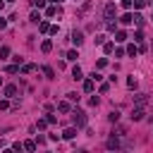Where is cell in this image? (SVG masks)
<instances>
[{"mask_svg": "<svg viewBox=\"0 0 153 153\" xmlns=\"http://www.w3.org/2000/svg\"><path fill=\"white\" fill-rule=\"evenodd\" d=\"M127 86H129V88H136V79L129 76V79H127Z\"/></svg>", "mask_w": 153, "mask_h": 153, "instance_id": "1f68e13d", "label": "cell"}, {"mask_svg": "<svg viewBox=\"0 0 153 153\" xmlns=\"http://www.w3.org/2000/svg\"><path fill=\"white\" fill-rule=\"evenodd\" d=\"M24 148L26 151H36V141H24Z\"/></svg>", "mask_w": 153, "mask_h": 153, "instance_id": "484cf974", "label": "cell"}, {"mask_svg": "<svg viewBox=\"0 0 153 153\" xmlns=\"http://www.w3.org/2000/svg\"><path fill=\"white\" fill-rule=\"evenodd\" d=\"M72 79H76V81H79V79H84V72H81L79 67H74V69H72Z\"/></svg>", "mask_w": 153, "mask_h": 153, "instance_id": "4fadbf2b", "label": "cell"}, {"mask_svg": "<svg viewBox=\"0 0 153 153\" xmlns=\"http://www.w3.org/2000/svg\"><path fill=\"white\" fill-rule=\"evenodd\" d=\"M7 55H10V48H7V45H2V48H0V60H5Z\"/></svg>", "mask_w": 153, "mask_h": 153, "instance_id": "4316f807", "label": "cell"}, {"mask_svg": "<svg viewBox=\"0 0 153 153\" xmlns=\"http://www.w3.org/2000/svg\"><path fill=\"white\" fill-rule=\"evenodd\" d=\"M115 41H117V43H124V41H127V31H122V29H120V31L115 33Z\"/></svg>", "mask_w": 153, "mask_h": 153, "instance_id": "9c48e42d", "label": "cell"}, {"mask_svg": "<svg viewBox=\"0 0 153 153\" xmlns=\"http://www.w3.org/2000/svg\"><path fill=\"white\" fill-rule=\"evenodd\" d=\"M110 91V84H100V93H108Z\"/></svg>", "mask_w": 153, "mask_h": 153, "instance_id": "8d00e7d4", "label": "cell"}, {"mask_svg": "<svg viewBox=\"0 0 153 153\" xmlns=\"http://www.w3.org/2000/svg\"><path fill=\"white\" fill-rule=\"evenodd\" d=\"M108 120H110V122H117V120H120V112H117V110H112V112L108 115Z\"/></svg>", "mask_w": 153, "mask_h": 153, "instance_id": "d4e9b609", "label": "cell"}, {"mask_svg": "<svg viewBox=\"0 0 153 153\" xmlns=\"http://www.w3.org/2000/svg\"><path fill=\"white\" fill-rule=\"evenodd\" d=\"M134 100H136V105H146V103H148V96H146V93H139Z\"/></svg>", "mask_w": 153, "mask_h": 153, "instance_id": "8fae6325", "label": "cell"}, {"mask_svg": "<svg viewBox=\"0 0 153 153\" xmlns=\"http://www.w3.org/2000/svg\"><path fill=\"white\" fill-rule=\"evenodd\" d=\"M143 115H146V108H143V105H134V110H131L129 117H131V122H141Z\"/></svg>", "mask_w": 153, "mask_h": 153, "instance_id": "7a4b0ae2", "label": "cell"}, {"mask_svg": "<svg viewBox=\"0 0 153 153\" xmlns=\"http://www.w3.org/2000/svg\"><path fill=\"white\" fill-rule=\"evenodd\" d=\"M41 50H43V53H50V50H53V41H48V38H45V41L41 43Z\"/></svg>", "mask_w": 153, "mask_h": 153, "instance_id": "30bf717a", "label": "cell"}, {"mask_svg": "<svg viewBox=\"0 0 153 153\" xmlns=\"http://www.w3.org/2000/svg\"><path fill=\"white\" fill-rule=\"evenodd\" d=\"M115 12H117L115 2H108V5H105V19H112V17H115Z\"/></svg>", "mask_w": 153, "mask_h": 153, "instance_id": "277c9868", "label": "cell"}, {"mask_svg": "<svg viewBox=\"0 0 153 153\" xmlns=\"http://www.w3.org/2000/svg\"><path fill=\"white\" fill-rule=\"evenodd\" d=\"M105 148H108V151H117V148H122V141L117 139V134H112V136L105 141Z\"/></svg>", "mask_w": 153, "mask_h": 153, "instance_id": "3957f363", "label": "cell"}, {"mask_svg": "<svg viewBox=\"0 0 153 153\" xmlns=\"http://www.w3.org/2000/svg\"><path fill=\"white\" fill-rule=\"evenodd\" d=\"M17 72H19V65H17V62H14V65H10V67H7V74H17Z\"/></svg>", "mask_w": 153, "mask_h": 153, "instance_id": "603a6c76", "label": "cell"}, {"mask_svg": "<svg viewBox=\"0 0 153 153\" xmlns=\"http://www.w3.org/2000/svg\"><path fill=\"white\" fill-rule=\"evenodd\" d=\"M74 136H76V127H69L62 131V139H74Z\"/></svg>", "mask_w": 153, "mask_h": 153, "instance_id": "ba28073f", "label": "cell"}, {"mask_svg": "<svg viewBox=\"0 0 153 153\" xmlns=\"http://www.w3.org/2000/svg\"><path fill=\"white\" fill-rule=\"evenodd\" d=\"M5 96H7V98H14V96H17V86H14V84L5 86Z\"/></svg>", "mask_w": 153, "mask_h": 153, "instance_id": "52a82bcc", "label": "cell"}, {"mask_svg": "<svg viewBox=\"0 0 153 153\" xmlns=\"http://www.w3.org/2000/svg\"><path fill=\"white\" fill-rule=\"evenodd\" d=\"M36 127H38V129H45V127H48V120H38V124H36Z\"/></svg>", "mask_w": 153, "mask_h": 153, "instance_id": "d590c367", "label": "cell"}, {"mask_svg": "<svg viewBox=\"0 0 153 153\" xmlns=\"http://www.w3.org/2000/svg\"><path fill=\"white\" fill-rule=\"evenodd\" d=\"M33 7H45V0H33Z\"/></svg>", "mask_w": 153, "mask_h": 153, "instance_id": "f35d334b", "label": "cell"}, {"mask_svg": "<svg viewBox=\"0 0 153 153\" xmlns=\"http://www.w3.org/2000/svg\"><path fill=\"white\" fill-rule=\"evenodd\" d=\"M38 29L45 33V31H50V24H48V22H38Z\"/></svg>", "mask_w": 153, "mask_h": 153, "instance_id": "d6986e66", "label": "cell"}, {"mask_svg": "<svg viewBox=\"0 0 153 153\" xmlns=\"http://www.w3.org/2000/svg\"><path fill=\"white\" fill-rule=\"evenodd\" d=\"M72 43H74V45H81V43H84V33H81V31H72Z\"/></svg>", "mask_w": 153, "mask_h": 153, "instance_id": "5b68a950", "label": "cell"}, {"mask_svg": "<svg viewBox=\"0 0 153 153\" xmlns=\"http://www.w3.org/2000/svg\"><path fill=\"white\" fill-rule=\"evenodd\" d=\"M103 67H108V60H105V57H100V60L96 62V69H103Z\"/></svg>", "mask_w": 153, "mask_h": 153, "instance_id": "44dd1931", "label": "cell"}, {"mask_svg": "<svg viewBox=\"0 0 153 153\" xmlns=\"http://www.w3.org/2000/svg\"><path fill=\"white\" fill-rule=\"evenodd\" d=\"M127 53H129V55H136L139 48H136V45H127Z\"/></svg>", "mask_w": 153, "mask_h": 153, "instance_id": "f546056e", "label": "cell"}, {"mask_svg": "<svg viewBox=\"0 0 153 153\" xmlns=\"http://www.w3.org/2000/svg\"><path fill=\"white\" fill-rule=\"evenodd\" d=\"M57 110H60V112H69V110H72V105H69L67 100H62V103H57Z\"/></svg>", "mask_w": 153, "mask_h": 153, "instance_id": "7c38bea8", "label": "cell"}, {"mask_svg": "<svg viewBox=\"0 0 153 153\" xmlns=\"http://www.w3.org/2000/svg\"><path fill=\"white\" fill-rule=\"evenodd\" d=\"M120 22H122V24H124V26H127V24H131V22H134V19H131V14H129V12H127V14H122V19H120Z\"/></svg>", "mask_w": 153, "mask_h": 153, "instance_id": "e0dca14e", "label": "cell"}, {"mask_svg": "<svg viewBox=\"0 0 153 153\" xmlns=\"http://www.w3.org/2000/svg\"><path fill=\"white\" fill-rule=\"evenodd\" d=\"M0 86H2V76H0Z\"/></svg>", "mask_w": 153, "mask_h": 153, "instance_id": "f6af8a7d", "label": "cell"}, {"mask_svg": "<svg viewBox=\"0 0 153 153\" xmlns=\"http://www.w3.org/2000/svg\"><path fill=\"white\" fill-rule=\"evenodd\" d=\"M67 100H69V103H79V96H76L74 91H69V93H67Z\"/></svg>", "mask_w": 153, "mask_h": 153, "instance_id": "ac0fdd59", "label": "cell"}, {"mask_svg": "<svg viewBox=\"0 0 153 153\" xmlns=\"http://www.w3.org/2000/svg\"><path fill=\"white\" fill-rule=\"evenodd\" d=\"M131 19H134V24H139V26H143V17H141L139 12H134V14H131Z\"/></svg>", "mask_w": 153, "mask_h": 153, "instance_id": "9a60e30c", "label": "cell"}, {"mask_svg": "<svg viewBox=\"0 0 153 153\" xmlns=\"http://www.w3.org/2000/svg\"><path fill=\"white\" fill-rule=\"evenodd\" d=\"M50 2H55V5H60V2H62V0H50Z\"/></svg>", "mask_w": 153, "mask_h": 153, "instance_id": "7bdbcfd3", "label": "cell"}, {"mask_svg": "<svg viewBox=\"0 0 153 153\" xmlns=\"http://www.w3.org/2000/svg\"><path fill=\"white\" fill-rule=\"evenodd\" d=\"M31 22L38 24V22H41V14H38V12H31Z\"/></svg>", "mask_w": 153, "mask_h": 153, "instance_id": "83f0119b", "label": "cell"}, {"mask_svg": "<svg viewBox=\"0 0 153 153\" xmlns=\"http://www.w3.org/2000/svg\"><path fill=\"white\" fill-rule=\"evenodd\" d=\"M93 84H96L93 79H86V81H84V91H86V93H91V91H93Z\"/></svg>", "mask_w": 153, "mask_h": 153, "instance_id": "5bb4252c", "label": "cell"}, {"mask_svg": "<svg viewBox=\"0 0 153 153\" xmlns=\"http://www.w3.org/2000/svg\"><path fill=\"white\" fill-rule=\"evenodd\" d=\"M134 41L141 43V41H143V33H141V31H134Z\"/></svg>", "mask_w": 153, "mask_h": 153, "instance_id": "f1b7e54d", "label": "cell"}, {"mask_svg": "<svg viewBox=\"0 0 153 153\" xmlns=\"http://www.w3.org/2000/svg\"><path fill=\"white\" fill-rule=\"evenodd\" d=\"M7 2H14V0H7Z\"/></svg>", "mask_w": 153, "mask_h": 153, "instance_id": "bcb514c9", "label": "cell"}, {"mask_svg": "<svg viewBox=\"0 0 153 153\" xmlns=\"http://www.w3.org/2000/svg\"><path fill=\"white\" fill-rule=\"evenodd\" d=\"M91 79H93V81H100V79H103V76H100V74H98V72H96V69H93V72H91Z\"/></svg>", "mask_w": 153, "mask_h": 153, "instance_id": "e575fe53", "label": "cell"}, {"mask_svg": "<svg viewBox=\"0 0 153 153\" xmlns=\"http://www.w3.org/2000/svg\"><path fill=\"white\" fill-rule=\"evenodd\" d=\"M7 105H10L7 100H0V110H7Z\"/></svg>", "mask_w": 153, "mask_h": 153, "instance_id": "60d3db41", "label": "cell"}, {"mask_svg": "<svg viewBox=\"0 0 153 153\" xmlns=\"http://www.w3.org/2000/svg\"><path fill=\"white\" fill-rule=\"evenodd\" d=\"M45 120H48V124H55V122H57V117H55V115H48Z\"/></svg>", "mask_w": 153, "mask_h": 153, "instance_id": "74e56055", "label": "cell"}, {"mask_svg": "<svg viewBox=\"0 0 153 153\" xmlns=\"http://www.w3.org/2000/svg\"><path fill=\"white\" fill-rule=\"evenodd\" d=\"M122 7H124V10H129V7H131V0H122Z\"/></svg>", "mask_w": 153, "mask_h": 153, "instance_id": "ab89813d", "label": "cell"}, {"mask_svg": "<svg viewBox=\"0 0 153 153\" xmlns=\"http://www.w3.org/2000/svg\"><path fill=\"white\" fill-rule=\"evenodd\" d=\"M131 5H134L136 10H141V7H146V5H148V0H131Z\"/></svg>", "mask_w": 153, "mask_h": 153, "instance_id": "2e32d148", "label": "cell"}, {"mask_svg": "<svg viewBox=\"0 0 153 153\" xmlns=\"http://www.w3.org/2000/svg\"><path fill=\"white\" fill-rule=\"evenodd\" d=\"M96 43H98V45H103V43H105V36H103V33H98V36H96Z\"/></svg>", "mask_w": 153, "mask_h": 153, "instance_id": "836d02e7", "label": "cell"}, {"mask_svg": "<svg viewBox=\"0 0 153 153\" xmlns=\"http://www.w3.org/2000/svg\"><path fill=\"white\" fill-rule=\"evenodd\" d=\"M151 19H153V17H151Z\"/></svg>", "mask_w": 153, "mask_h": 153, "instance_id": "7dc6e473", "label": "cell"}, {"mask_svg": "<svg viewBox=\"0 0 153 153\" xmlns=\"http://www.w3.org/2000/svg\"><path fill=\"white\" fill-rule=\"evenodd\" d=\"M72 120H74V127H76V129L86 127V112H81V110H74V112H72Z\"/></svg>", "mask_w": 153, "mask_h": 153, "instance_id": "6da1fadb", "label": "cell"}, {"mask_svg": "<svg viewBox=\"0 0 153 153\" xmlns=\"http://www.w3.org/2000/svg\"><path fill=\"white\" fill-rule=\"evenodd\" d=\"M103 50H105V53H108V55H110V53H112V50H115V43H103Z\"/></svg>", "mask_w": 153, "mask_h": 153, "instance_id": "ffe728a7", "label": "cell"}, {"mask_svg": "<svg viewBox=\"0 0 153 153\" xmlns=\"http://www.w3.org/2000/svg\"><path fill=\"white\" fill-rule=\"evenodd\" d=\"M2 5H5V2H2V0H0V10H2Z\"/></svg>", "mask_w": 153, "mask_h": 153, "instance_id": "ee69618b", "label": "cell"}, {"mask_svg": "<svg viewBox=\"0 0 153 153\" xmlns=\"http://www.w3.org/2000/svg\"><path fill=\"white\" fill-rule=\"evenodd\" d=\"M33 69H36V67H33V65H24V67H22V74H31V72H33Z\"/></svg>", "mask_w": 153, "mask_h": 153, "instance_id": "7402d4cb", "label": "cell"}, {"mask_svg": "<svg viewBox=\"0 0 153 153\" xmlns=\"http://www.w3.org/2000/svg\"><path fill=\"white\" fill-rule=\"evenodd\" d=\"M76 57H79V55H76V50H69V53H67V60H72V62H74Z\"/></svg>", "mask_w": 153, "mask_h": 153, "instance_id": "4dcf8cb0", "label": "cell"}, {"mask_svg": "<svg viewBox=\"0 0 153 153\" xmlns=\"http://www.w3.org/2000/svg\"><path fill=\"white\" fill-rule=\"evenodd\" d=\"M5 26H7V19H2V17H0V29H5Z\"/></svg>", "mask_w": 153, "mask_h": 153, "instance_id": "b9f144b4", "label": "cell"}, {"mask_svg": "<svg viewBox=\"0 0 153 153\" xmlns=\"http://www.w3.org/2000/svg\"><path fill=\"white\" fill-rule=\"evenodd\" d=\"M108 29H110V31H115V29H117V22H112V19H108Z\"/></svg>", "mask_w": 153, "mask_h": 153, "instance_id": "d6a6232c", "label": "cell"}, {"mask_svg": "<svg viewBox=\"0 0 153 153\" xmlns=\"http://www.w3.org/2000/svg\"><path fill=\"white\" fill-rule=\"evenodd\" d=\"M43 74H45V76H48V79H55V72H53V69H50V67H43Z\"/></svg>", "mask_w": 153, "mask_h": 153, "instance_id": "cb8c5ba5", "label": "cell"}, {"mask_svg": "<svg viewBox=\"0 0 153 153\" xmlns=\"http://www.w3.org/2000/svg\"><path fill=\"white\" fill-rule=\"evenodd\" d=\"M45 14H48V17H55V14H60V5H55V2H53V5L45 10Z\"/></svg>", "mask_w": 153, "mask_h": 153, "instance_id": "8992f818", "label": "cell"}]
</instances>
